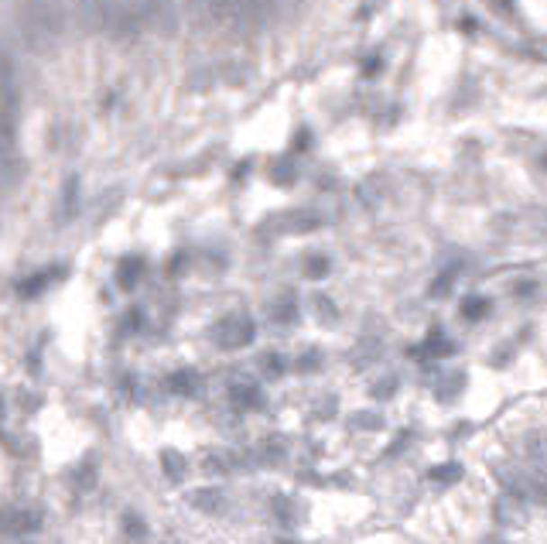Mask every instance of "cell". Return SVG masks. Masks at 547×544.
<instances>
[{
    "instance_id": "obj_14",
    "label": "cell",
    "mask_w": 547,
    "mask_h": 544,
    "mask_svg": "<svg viewBox=\"0 0 547 544\" xmlns=\"http://www.w3.org/2000/svg\"><path fill=\"white\" fill-rule=\"evenodd\" d=\"M144 267H148V264H144V257L140 254H134V257H123V260H120L117 264V285L120 288H137V285H140V277H144Z\"/></svg>"
},
{
    "instance_id": "obj_26",
    "label": "cell",
    "mask_w": 547,
    "mask_h": 544,
    "mask_svg": "<svg viewBox=\"0 0 547 544\" xmlns=\"http://www.w3.org/2000/svg\"><path fill=\"white\" fill-rule=\"evenodd\" d=\"M277 186H291L294 178H298V168H291V165H274V175H271Z\"/></svg>"
},
{
    "instance_id": "obj_6",
    "label": "cell",
    "mask_w": 547,
    "mask_h": 544,
    "mask_svg": "<svg viewBox=\"0 0 547 544\" xmlns=\"http://www.w3.org/2000/svg\"><path fill=\"white\" fill-rule=\"evenodd\" d=\"M144 28V0H113V34L110 38H137Z\"/></svg>"
},
{
    "instance_id": "obj_33",
    "label": "cell",
    "mask_w": 547,
    "mask_h": 544,
    "mask_svg": "<svg viewBox=\"0 0 547 544\" xmlns=\"http://www.w3.org/2000/svg\"><path fill=\"white\" fill-rule=\"evenodd\" d=\"M188 7H192V11H199V7H202V0H185Z\"/></svg>"
},
{
    "instance_id": "obj_29",
    "label": "cell",
    "mask_w": 547,
    "mask_h": 544,
    "mask_svg": "<svg viewBox=\"0 0 547 544\" xmlns=\"http://www.w3.org/2000/svg\"><path fill=\"white\" fill-rule=\"evenodd\" d=\"M315 305H318V315H325V322H332V319H336V305H332L328 298H315Z\"/></svg>"
},
{
    "instance_id": "obj_25",
    "label": "cell",
    "mask_w": 547,
    "mask_h": 544,
    "mask_svg": "<svg viewBox=\"0 0 547 544\" xmlns=\"http://www.w3.org/2000/svg\"><path fill=\"white\" fill-rule=\"evenodd\" d=\"M260 370H264L267 376H281L284 374V359L277 357V353H267V357L260 359Z\"/></svg>"
},
{
    "instance_id": "obj_24",
    "label": "cell",
    "mask_w": 547,
    "mask_h": 544,
    "mask_svg": "<svg viewBox=\"0 0 547 544\" xmlns=\"http://www.w3.org/2000/svg\"><path fill=\"white\" fill-rule=\"evenodd\" d=\"M226 456H229V452H212V456L205 459V469H209V473H233V462L226 459Z\"/></svg>"
},
{
    "instance_id": "obj_28",
    "label": "cell",
    "mask_w": 547,
    "mask_h": 544,
    "mask_svg": "<svg viewBox=\"0 0 547 544\" xmlns=\"http://www.w3.org/2000/svg\"><path fill=\"white\" fill-rule=\"evenodd\" d=\"M462 469L459 466H438L435 473H431V479H438V483H448V479H459Z\"/></svg>"
},
{
    "instance_id": "obj_18",
    "label": "cell",
    "mask_w": 547,
    "mask_h": 544,
    "mask_svg": "<svg viewBox=\"0 0 547 544\" xmlns=\"http://www.w3.org/2000/svg\"><path fill=\"white\" fill-rule=\"evenodd\" d=\"M271 315L274 322H294V319H298V298H294V291H284V295L274 302Z\"/></svg>"
},
{
    "instance_id": "obj_30",
    "label": "cell",
    "mask_w": 547,
    "mask_h": 544,
    "mask_svg": "<svg viewBox=\"0 0 547 544\" xmlns=\"http://www.w3.org/2000/svg\"><path fill=\"white\" fill-rule=\"evenodd\" d=\"M274 507H277V517L288 524V521H291V511H288L291 503H288V500H284V496H274Z\"/></svg>"
},
{
    "instance_id": "obj_15",
    "label": "cell",
    "mask_w": 547,
    "mask_h": 544,
    "mask_svg": "<svg viewBox=\"0 0 547 544\" xmlns=\"http://www.w3.org/2000/svg\"><path fill=\"white\" fill-rule=\"evenodd\" d=\"M168 391L178 394V397H195V394L202 391V380L195 370H175L168 376Z\"/></svg>"
},
{
    "instance_id": "obj_7",
    "label": "cell",
    "mask_w": 547,
    "mask_h": 544,
    "mask_svg": "<svg viewBox=\"0 0 547 544\" xmlns=\"http://www.w3.org/2000/svg\"><path fill=\"white\" fill-rule=\"evenodd\" d=\"M144 24H154L161 34H178L182 28L178 0H144Z\"/></svg>"
},
{
    "instance_id": "obj_11",
    "label": "cell",
    "mask_w": 547,
    "mask_h": 544,
    "mask_svg": "<svg viewBox=\"0 0 547 544\" xmlns=\"http://www.w3.org/2000/svg\"><path fill=\"white\" fill-rule=\"evenodd\" d=\"M229 397H233V404H237L239 411L264 408V394H260V387H256L254 380H239V384H233V387H229Z\"/></svg>"
},
{
    "instance_id": "obj_12",
    "label": "cell",
    "mask_w": 547,
    "mask_h": 544,
    "mask_svg": "<svg viewBox=\"0 0 547 544\" xmlns=\"http://www.w3.org/2000/svg\"><path fill=\"white\" fill-rule=\"evenodd\" d=\"M188 503L202 513H222L226 511V494L216 490V486H205V490H192V494H188Z\"/></svg>"
},
{
    "instance_id": "obj_34",
    "label": "cell",
    "mask_w": 547,
    "mask_h": 544,
    "mask_svg": "<svg viewBox=\"0 0 547 544\" xmlns=\"http://www.w3.org/2000/svg\"><path fill=\"white\" fill-rule=\"evenodd\" d=\"M0 411H4V404H0Z\"/></svg>"
},
{
    "instance_id": "obj_9",
    "label": "cell",
    "mask_w": 547,
    "mask_h": 544,
    "mask_svg": "<svg viewBox=\"0 0 547 544\" xmlns=\"http://www.w3.org/2000/svg\"><path fill=\"white\" fill-rule=\"evenodd\" d=\"M202 7L212 24H229L233 32L239 28V0H202Z\"/></svg>"
},
{
    "instance_id": "obj_17",
    "label": "cell",
    "mask_w": 547,
    "mask_h": 544,
    "mask_svg": "<svg viewBox=\"0 0 547 544\" xmlns=\"http://www.w3.org/2000/svg\"><path fill=\"white\" fill-rule=\"evenodd\" d=\"M123 534H127V541H134V544H144L148 538H151V530H148L144 517H140L137 511L123 513Z\"/></svg>"
},
{
    "instance_id": "obj_27",
    "label": "cell",
    "mask_w": 547,
    "mask_h": 544,
    "mask_svg": "<svg viewBox=\"0 0 547 544\" xmlns=\"http://www.w3.org/2000/svg\"><path fill=\"white\" fill-rule=\"evenodd\" d=\"M349 425L370 431V428H380V418H376V414H366V411H359V414H353V418H349Z\"/></svg>"
},
{
    "instance_id": "obj_1",
    "label": "cell",
    "mask_w": 547,
    "mask_h": 544,
    "mask_svg": "<svg viewBox=\"0 0 547 544\" xmlns=\"http://www.w3.org/2000/svg\"><path fill=\"white\" fill-rule=\"evenodd\" d=\"M68 24L66 0H17L14 32L28 49H51L62 41Z\"/></svg>"
},
{
    "instance_id": "obj_13",
    "label": "cell",
    "mask_w": 547,
    "mask_h": 544,
    "mask_svg": "<svg viewBox=\"0 0 547 544\" xmlns=\"http://www.w3.org/2000/svg\"><path fill=\"white\" fill-rule=\"evenodd\" d=\"M496 517H499V524H507V528H520V524L527 521V503L507 494L496 503Z\"/></svg>"
},
{
    "instance_id": "obj_21",
    "label": "cell",
    "mask_w": 547,
    "mask_h": 544,
    "mask_svg": "<svg viewBox=\"0 0 547 544\" xmlns=\"http://www.w3.org/2000/svg\"><path fill=\"white\" fill-rule=\"evenodd\" d=\"M462 384H465V380H462V374H448L442 384L435 387V391H438V397H442V401H452V397L462 391Z\"/></svg>"
},
{
    "instance_id": "obj_23",
    "label": "cell",
    "mask_w": 547,
    "mask_h": 544,
    "mask_svg": "<svg viewBox=\"0 0 547 544\" xmlns=\"http://www.w3.org/2000/svg\"><path fill=\"white\" fill-rule=\"evenodd\" d=\"M76 483H79V490H93V483H96V466L93 459H85L79 469H76Z\"/></svg>"
},
{
    "instance_id": "obj_3",
    "label": "cell",
    "mask_w": 547,
    "mask_h": 544,
    "mask_svg": "<svg viewBox=\"0 0 547 544\" xmlns=\"http://www.w3.org/2000/svg\"><path fill=\"white\" fill-rule=\"evenodd\" d=\"M212 340L220 349H243L256 340V322L247 312H229L212 325Z\"/></svg>"
},
{
    "instance_id": "obj_5",
    "label": "cell",
    "mask_w": 547,
    "mask_h": 544,
    "mask_svg": "<svg viewBox=\"0 0 547 544\" xmlns=\"http://www.w3.org/2000/svg\"><path fill=\"white\" fill-rule=\"evenodd\" d=\"M41 524H45V517H41V511H34V507H21V503L0 507V538H17V541H24V538L38 534Z\"/></svg>"
},
{
    "instance_id": "obj_19",
    "label": "cell",
    "mask_w": 547,
    "mask_h": 544,
    "mask_svg": "<svg viewBox=\"0 0 547 544\" xmlns=\"http://www.w3.org/2000/svg\"><path fill=\"white\" fill-rule=\"evenodd\" d=\"M328 271H332V260H328L325 254H308L305 257V277H311V281H322Z\"/></svg>"
},
{
    "instance_id": "obj_16",
    "label": "cell",
    "mask_w": 547,
    "mask_h": 544,
    "mask_svg": "<svg viewBox=\"0 0 547 544\" xmlns=\"http://www.w3.org/2000/svg\"><path fill=\"white\" fill-rule=\"evenodd\" d=\"M161 469H165V476H168L171 483H182V479L188 476L185 456H178L175 449H165V452H161Z\"/></svg>"
},
{
    "instance_id": "obj_31",
    "label": "cell",
    "mask_w": 547,
    "mask_h": 544,
    "mask_svg": "<svg viewBox=\"0 0 547 544\" xmlns=\"http://www.w3.org/2000/svg\"><path fill=\"white\" fill-rule=\"evenodd\" d=\"M393 387H397V380H393V376H390V380H383V384H376L373 394H376V397H387V394H393Z\"/></svg>"
},
{
    "instance_id": "obj_2",
    "label": "cell",
    "mask_w": 547,
    "mask_h": 544,
    "mask_svg": "<svg viewBox=\"0 0 547 544\" xmlns=\"http://www.w3.org/2000/svg\"><path fill=\"white\" fill-rule=\"evenodd\" d=\"M496 479L503 483L507 494L524 503H547V473L534 469L527 459L496 466Z\"/></svg>"
},
{
    "instance_id": "obj_4",
    "label": "cell",
    "mask_w": 547,
    "mask_h": 544,
    "mask_svg": "<svg viewBox=\"0 0 547 544\" xmlns=\"http://www.w3.org/2000/svg\"><path fill=\"white\" fill-rule=\"evenodd\" d=\"M83 34H113V0H68Z\"/></svg>"
},
{
    "instance_id": "obj_22",
    "label": "cell",
    "mask_w": 547,
    "mask_h": 544,
    "mask_svg": "<svg viewBox=\"0 0 547 544\" xmlns=\"http://www.w3.org/2000/svg\"><path fill=\"white\" fill-rule=\"evenodd\" d=\"M486 308H489V302H486V298H465L462 315H465V319H472V322H479V319L486 315Z\"/></svg>"
},
{
    "instance_id": "obj_10",
    "label": "cell",
    "mask_w": 547,
    "mask_h": 544,
    "mask_svg": "<svg viewBox=\"0 0 547 544\" xmlns=\"http://www.w3.org/2000/svg\"><path fill=\"white\" fill-rule=\"evenodd\" d=\"M66 274V267H55V271H38L31 274V277H24V281H17V295L21 298H38L41 291H49L58 277Z\"/></svg>"
},
{
    "instance_id": "obj_8",
    "label": "cell",
    "mask_w": 547,
    "mask_h": 544,
    "mask_svg": "<svg viewBox=\"0 0 547 544\" xmlns=\"http://www.w3.org/2000/svg\"><path fill=\"white\" fill-rule=\"evenodd\" d=\"M524 459H527L534 469L547 473V428L527 431V439H524Z\"/></svg>"
},
{
    "instance_id": "obj_20",
    "label": "cell",
    "mask_w": 547,
    "mask_h": 544,
    "mask_svg": "<svg viewBox=\"0 0 547 544\" xmlns=\"http://www.w3.org/2000/svg\"><path fill=\"white\" fill-rule=\"evenodd\" d=\"M425 353L427 357H448V353H452V342L444 340L442 332H431L425 342Z\"/></svg>"
},
{
    "instance_id": "obj_32",
    "label": "cell",
    "mask_w": 547,
    "mask_h": 544,
    "mask_svg": "<svg viewBox=\"0 0 547 544\" xmlns=\"http://www.w3.org/2000/svg\"><path fill=\"white\" fill-rule=\"evenodd\" d=\"M315 363H318V357H315V353H308V357H301V363H298V367H301V370H311Z\"/></svg>"
}]
</instances>
